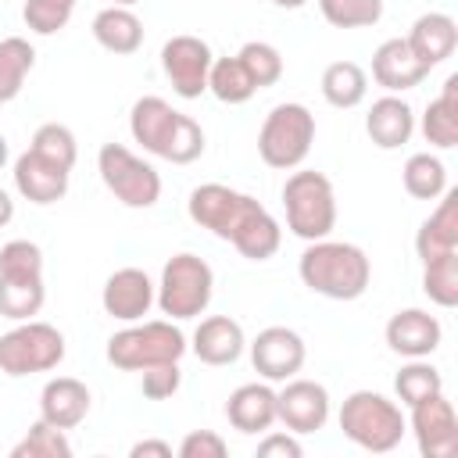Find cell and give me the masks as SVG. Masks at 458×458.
<instances>
[{"label":"cell","mask_w":458,"mask_h":458,"mask_svg":"<svg viewBox=\"0 0 458 458\" xmlns=\"http://www.w3.org/2000/svg\"><path fill=\"white\" fill-rule=\"evenodd\" d=\"M186 211L200 229L233 243L247 261H268L283 243V229L268 208L225 182H200L190 190Z\"/></svg>","instance_id":"obj_1"},{"label":"cell","mask_w":458,"mask_h":458,"mask_svg":"<svg viewBox=\"0 0 458 458\" xmlns=\"http://www.w3.org/2000/svg\"><path fill=\"white\" fill-rule=\"evenodd\" d=\"M301 283L329 301H358L372 283V261L358 243L347 240H311L297 261Z\"/></svg>","instance_id":"obj_2"},{"label":"cell","mask_w":458,"mask_h":458,"mask_svg":"<svg viewBox=\"0 0 458 458\" xmlns=\"http://www.w3.org/2000/svg\"><path fill=\"white\" fill-rule=\"evenodd\" d=\"M129 132L147 154L172 165H193L204 154V129L165 97H140L129 111Z\"/></svg>","instance_id":"obj_3"},{"label":"cell","mask_w":458,"mask_h":458,"mask_svg":"<svg viewBox=\"0 0 458 458\" xmlns=\"http://www.w3.org/2000/svg\"><path fill=\"white\" fill-rule=\"evenodd\" d=\"M336 422H340V429L351 444H358L361 451H372V454L394 451L408 433V419H404L401 404L376 394V390L347 394L344 404H340Z\"/></svg>","instance_id":"obj_4"},{"label":"cell","mask_w":458,"mask_h":458,"mask_svg":"<svg viewBox=\"0 0 458 458\" xmlns=\"http://www.w3.org/2000/svg\"><path fill=\"white\" fill-rule=\"evenodd\" d=\"M47 301L43 283V250L32 240H7L0 247V315L25 322L39 315Z\"/></svg>","instance_id":"obj_5"},{"label":"cell","mask_w":458,"mask_h":458,"mask_svg":"<svg viewBox=\"0 0 458 458\" xmlns=\"http://www.w3.org/2000/svg\"><path fill=\"white\" fill-rule=\"evenodd\" d=\"M283 208H286V229L304 243L329 236L336 225V190L329 175L315 168H297L286 175Z\"/></svg>","instance_id":"obj_6"},{"label":"cell","mask_w":458,"mask_h":458,"mask_svg":"<svg viewBox=\"0 0 458 458\" xmlns=\"http://www.w3.org/2000/svg\"><path fill=\"white\" fill-rule=\"evenodd\" d=\"M215 297V272L200 254H172L161 268V283L154 290V304L172 322L200 318Z\"/></svg>","instance_id":"obj_7"},{"label":"cell","mask_w":458,"mask_h":458,"mask_svg":"<svg viewBox=\"0 0 458 458\" xmlns=\"http://www.w3.org/2000/svg\"><path fill=\"white\" fill-rule=\"evenodd\" d=\"M190 351L182 329L168 318H154V322H129L125 329L111 333L107 340V361L122 372H143L150 365H165V361H179Z\"/></svg>","instance_id":"obj_8"},{"label":"cell","mask_w":458,"mask_h":458,"mask_svg":"<svg viewBox=\"0 0 458 458\" xmlns=\"http://www.w3.org/2000/svg\"><path fill=\"white\" fill-rule=\"evenodd\" d=\"M311 143H315V114L297 100L276 104L258 129V154L268 168L279 172L301 168V161L311 154Z\"/></svg>","instance_id":"obj_9"},{"label":"cell","mask_w":458,"mask_h":458,"mask_svg":"<svg viewBox=\"0 0 458 458\" xmlns=\"http://www.w3.org/2000/svg\"><path fill=\"white\" fill-rule=\"evenodd\" d=\"M64 361V333L50 322L25 318L0 336V372L11 379L50 372Z\"/></svg>","instance_id":"obj_10"},{"label":"cell","mask_w":458,"mask_h":458,"mask_svg":"<svg viewBox=\"0 0 458 458\" xmlns=\"http://www.w3.org/2000/svg\"><path fill=\"white\" fill-rule=\"evenodd\" d=\"M97 172L107 186V193H114V200H122L125 208H154L161 197V175L150 161H143L140 154H132L125 143H104L97 154Z\"/></svg>","instance_id":"obj_11"},{"label":"cell","mask_w":458,"mask_h":458,"mask_svg":"<svg viewBox=\"0 0 458 458\" xmlns=\"http://www.w3.org/2000/svg\"><path fill=\"white\" fill-rule=\"evenodd\" d=\"M211 61H215L211 47H208L200 36H190V32H179V36L165 39V47H161L165 79L172 82V89H175L182 100H197L200 93H208Z\"/></svg>","instance_id":"obj_12"},{"label":"cell","mask_w":458,"mask_h":458,"mask_svg":"<svg viewBox=\"0 0 458 458\" xmlns=\"http://www.w3.org/2000/svg\"><path fill=\"white\" fill-rule=\"evenodd\" d=\"M411 437L422 458H454L458 454V415L447 394H433L408 408Z\"/></svg>","instance_id":"obj_13"},{"label":"cell","mask_w":458,"mask_h":458,"mask_svg":"<svg viewBox=\"0 0 458 458\" xmlns=\"http://www.w3.org/2000/svg\"><path fill=\"white\" fill-rule=\"evenodd\" d=\"M308 347L297 329L290 326H268L250 340V365L268 383H286L304 369Z\"/></svg>","instance_id":"obj_14"},{"label":"cell","mask_w":458,"mask_h":458,"mask_svg":"<svg viewBox=\"0 0 458 458\" xmlns=\"http://www.w3.org/2000/svg\"><path fill=\"white\" fill-rule=\"evenodd\" d=\"M329 419V390L315 379L290 376L286 386L276 394V422H283L290 433H315Z\"/></svg>","instance_id":"obj_15"},{"label":"cell","mask_w":458,"mask_h":458,"mask_svg":"<svg viewBox=\"0 0 458 458\" xmlns=\"http://www.w3.org/2000/svg\"><path fill=\"white\" fill-rule=\"evenodd\" d=\"M383 336H386V347L401 358H429L444 340V326L426 308H401L390 315Z\"/></svg>","instance_id":"obj_16"},{"label":"cell","mask_w":458,"mask_h":458,"mask_svg":"<svg viewBox=\"0 0 458 458\" xmlns=\"http://www.w3.org/2000/svg\"><path fill=\"white\" fill-rule=\"evenodd\" d=\"M11 175H14V190H18L25 200L47 208V204H57V200L68 193L72 168H61L57 161H50V157H43V154H36V150L29 147L25 154L14 157V172H11Z\"/></svg>","instance_id":"obj_17"},{"label":"cell","mask_w":458,"mask_h":458,"mask_svg":"<svg viewBox=\"0 0 458 458\" xmlns=\"http://www.w3.org/2000/svg\"><path fill=\"white\" fill-rule=\"evenodd\" d=\"M154 290L157 286L150 283V276L143 268L125 265V268L107 276V283L100 290V304L118 322H140L154 308Z\"/></svg>","instance_id":"obj_18"},{"label":"cell","mask_w":458,"mask_h":458,"mask_svg":"<svg viewBox=\"0 0 458 458\" xmlns=\"http://www.w3.org/2000/svg\"><path fill=\"white\" fill-rule=\"evenodd\" d=\"M426 75H429V68L411 54V47H408L404 36L383 39V43L372 50V79H376V86H383L386 93L415 89Z\"/></svg>","instance_id":"obj_19"},{"label":"cell","mask_w":458,"mask_h":458,"mask_svg":"<svg viewBox=\"0 0 458 458\" xmlns=\"http://www.w3.org/2000/svg\"><path fill=\"white\" fill-rule=\"evenodd\" d=\"M243 347H247L243 326L236 318H229V315L200 318L197 329H193V344H190V351L204 365H233V361H240Z\"/></svg>","instance_id":"obj_20"},{"label":"cell","mask_w":458,"mask_h":458,"mask_svg":"<svg viewBox=\"0 0 458 458\" xmlns=\"http://www.w3.org/2000/svg\"><path fill=\"white\" fill-rule=\"evenodd\" d=\"M89 386L75 376H54L39 390V419H47L57 429H75L89 415Z\"/></svg>","instance_id":"obj_21"},{"label":"cell","mask_w":458,"mask_h":458,"mask_svg":"<svg viewBox=\"0 0 458 458\" xmlns=\"http://www.w3.org/2000/svg\"><path fill=\"white\" fill-rule=\"evenodd\" d=\"M404 39H408L411 54L433 72V68L444 64V61L454 54V47H458V21H454L451 14H444V11H426V14H419V18L411 21V32H408Z\"/></svg>","instance_id":"obj_22"},{"label":"cell","mask_w":458,"mask_h":458,"mask_svg":"<svg viewBox=\"0 0 458 458\" xmlns=\"http://www.w3.org/2000/svg\"><path fill=\"white\" fill-rule=\"evenodd\" d=\"M365 132L379 150H397L411 140L415 132V111L404 97L386 93L379 100H372L369 114H365Z\"/></svg>","instance_id":"obj_23"},{"label":"cell","mask_w":458,"mask_h":458,"mask_svg":"<svg viewBox=\"0 0 458 458\" xmlns=\"http://www.w3.org/2000/svg\"><path fill=\"white\" fill-rule=\"evenodd\" d=\"M458 250V190H444L437 197V208L415 233V254L426 261Z\"/></svg>","instance_id":"obj_24"},{"label":"cell","mask_w":458,"mask_h":458,"mask_svg":"<svg viewBox=\"0 0 458 458\" xmlns=\"http://www.w3.org/2000/svg\"><path fill=\"white\" fill-rule=\"evenodd\" d=\"M225 419L233 429L254 437L276 426V390L268 383H243L225 401Z\"/></svg>","instance_id":"obj_25"},{"label":"cell","mask_w":458,"mask_h":458,"mask_svg":"<svg viewBox=\"0 0 458 458\" xmlns=\"http://www.w3.org/2000/svg\"><path fill=\"white\" fill-rule=\"evenodd\" d=\"M93 39L107 54H118V57L136 54L143 47V21L136 18L132 7L111 4V7H104V11L93 14Z\"/></svg>","instance_id":"obj_26"},{"label":"cell","mask_w":458,"mask_h":458,"mask_svg":"<svg viewBox=\"0 0 458 458\" xmlns=\"http://www.w3.org/2000/svg\"><path fill=\"white\" fill-rule=\"evenodd\" d=\"M419 129H422L426 143L437 147V150L458 147V75L444 79V89H440L437 100L426 104V114H422Z\"/></svg>","instance_id":"obj_27"},{"label":"cell","mask_w":458,"mask_h":458,"mask_svg":"<svg viewBox=\"0 0 458 458\" xmlns=\"http://www.w3.org/2000/svg\"><path fill=\"white\" fill-rule=\"evenodd\" d=\"M318 86H322V97H326L329 107L351 111V107H358V104L365 100V93H369V75H365V68L354 64V61H333V64H326Z\"/></svg>","instance_id":"obj_28"},{"label":"cell","mask_w":458,"mask_h":458,"mask_svg":"<svg viewBox=\"0 0 458 458\" xmlns=\"http://www.w3.org/2000/svg\"><path fill=\"white\" fill-rule=\"evenodd\" d=\"M401 182H404V193L415 197V200H437L444 190H447V168L437 154L429 150H419L404 161L401 168Z\"/></svg>","instance_id":"obj_29"},{"label":"cell","mask_w":458,"mask_h":458,"mask_svg":"<svg viewBox=\"0 0 458 458\" xmlns=\"http://www.w3.org/2000/svg\"><path fill=\"white\" fill-rule=\"evenodd\" d=\"M208 89H211V97L222 100V104H247V100L258 93L254 79L247 75V68H243V61H240L236 54H233V57H215V61H211Z\"/></svg>","instance_id":"obj_30"},{"label":"cell","mask_w":458,"mask_h":458,"mask_svg":"<svg viewBox=\"0 0 458 458\" xmlns=\"http://www.w3.org/2000/svg\"><path fill=\"white\" fill-rule=\"evenodd\" d=\"M32 64H36V50L29 39H21V36L0 39V104L14 100L21 93Z\"/></svg>","instance_id":"obj_31"},{"label":"cell","mask_w":458,"mask_h":458,"mask_svg":"<svg viewBox=\"0 0 458 458\" xmlns=\"http://www.w3.org/2000/svg\"><path fill=\"white\" fill-rule=\"evenodd\" d=\"M394 394L404 408H411L433 394H444V376L426 358H408V365H401V372L394 376Z\"/></svg>","instance_id":"obj_32"},{"label":"cell","mask_w":458,"mask_h":458,"mask_svg":"<svg viewBox=\"0 0 458 458\" xmlns=\"http://www.w3.org/2000/svg\"><path fill=\"white\" fill-rule=\"evenodd\" d=\"M422 293L437 308H454L458 304V250L440 254L422 265Z\"/></svg>","instance_id":"obj_33"},{"label":"cell","mask_w":458,"mask_h":458,"mask_svg":"<svg viewBox=\"0 0 458 458\" xmlns=\"http://www.w3.org/2000/svg\"><path fill=\"white\" fill-rule=\"evenodd\" d=\"M11 458H72V444L64 429L50 426L47 419L32 422L29 433L11 447Z\"/></svg>","instance_id":"obj_34"},{"label":"cell","mask_w":458,"mask_h":458,"mask_svg":"<svg viewBox=\"0 0 458 458\" xmlns=\"http://www.w3.org/2000/svg\"><path fill=\"white\" fill-rule=\"evenodd\" d=\"M236 57L243 61V68H247V75L254 79L258 89L276 86V82L283 79V54H279L272 43H265V39H247V43L236 50Z\"/></svg>","instance_id":"obj_35"},{"label":"cell","mask_w":458,"mask_h":458,"mask_svg":"<svg viewBox=\"0 0 458 458\" xmlns=\"http://www.w3.org/2000/svg\"><path fill=\"white\" fill-rule=\"evenodd\" d=\"M318 11L333 29H369L383 18V0H318Z\"/></svg>","instance_id":"obj_36"},{"label":"cell","mask_w":458,"mask_h":458,"mask_svg":"<svg viewBox=\"0 0 458 458\" xmlns=\"http://www.w3.org/2000/svg\"><path fill=\"white\" fill-rule=\"evenodd\" d=\"M36 154L57 161L61 168H75V157H79V143H75V132L61 122H43L36 132H32V143H29Z\"/></svg>","instance_id":"obj_37"},{"label":"cell","mask_w":458,"mask_h":458,"mask_svg":"<svg viewBox=\"0 0 458 458\" xmlns=\"http://www.w3.org/2000/svg\"><path fill=\"white\" fill-rule=\"evenodd\" d=\"M75 4L79 0H25L21 18L36 36H54L72 21Z\"/></svg>","instance_id":"obj_38"},{"label":"cell","mask_w":458,"mask_h":458,"mask_svg":"<svg viewBox=\"0 0 458 458\" xmlns=\"http://www.w3.org/2000/svg\"><path fill=\"white\" fill-rule=\"evenodd\" d=\"M179 386H182V369H179V361H165V365L143 369L140 390H143L147 401H168Z\"/></svg>","instance_id":"obj_39"},{"label":"cell","mask_w":458,"mask_h":458,"mask_svg":"<svg viewBox=\"0 0 458 458\" xmlns=\"http://www.w3.org/2000/svg\"><path fill=\"white\" fill-rule=\"evenodd\" d=\"M179 458H225L229 454V444L215 433V429H190L179 447H175Z\"/></svg>","instance_id":"obj_40"},{"label":"cell","mask_w":458,"mask_h":458,"mask_svg":"<svg viewBox=\"0 0 458 458\" xmlns=\"http://www.w3.org/2000/svg\"><path fill=\"white\" fill-rule=\"evenodd\" d=\"M304 454V447H301V440H297V433H268L265 429V437L258 440V458H301Z\"/></svg>","instance_id":"obj_41"},{"label":"cell","mask_w":458,"mask_h":458,"mask_svg":"<svg viewBox=\"0 0 458 458\" xmlns=\"http://www.w3.org/2000/svg\"><path fill=\"white\" fill-rule=\"evenodd\" d=\"M129 454L132 458H172V444H165V440H136L129 447Z\"/></svg>","instance_id":"obj_42"},{"label":"cell","mask_w":458,"mask_h":458,"mask_svg":"<svg viewBox=\"0 0 458 458\" xmlns=\"http://www.w3.org/2000/svg\"><path fill=\"white\" fill-rule=\"evenodd\" d=\"M11 218H14V200H11V193L0 186V229H4Z\"/></svg>","instance_id":"obj_43"},{"label":"cell","mask_w":458,"mask_h":458,"mask_svg":"<svg viewBox=\"0 0 458 458\" xmlns=\"http://www.w3.org/2000/svg\"><path fill=\"white\" fill-rule=\"evenodd\" d=\"M276 7H283V11H297V7H304L308 0H272Z\"/></svg>","instance_id":"obj_44"},{"label":"cell","mask_w":458,"mask_h":458,"mask_svg":"<svg viewBox=\"0 0 458 458\" xmlns=\"http://www.w3.org/2000/svg\"><path fill=\"white\" fill-rule=\"evenodd\" d=\"M7 157H11V147H7V136L0 132V168L7 165Z\"/></svg>","instance_id":"obj_45"},{"label":"cell","mask_w":458,"mask_h":458,"mask_svg":"<svg viewBox=\"0 0 458 458\" xmlns=\"http://www.w3.org/2000/svg\"><path fill=\"white\" fill-rule=\"evenodd\" d=\"M111 4H118V7H132V4H140V0H111Z\"/></svg>","instance_id":"obj_46"}]
</instances>
